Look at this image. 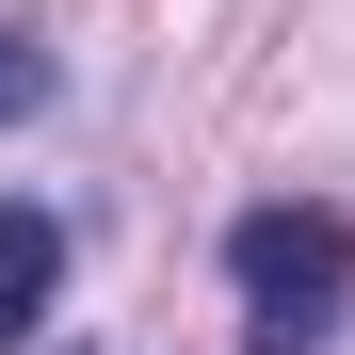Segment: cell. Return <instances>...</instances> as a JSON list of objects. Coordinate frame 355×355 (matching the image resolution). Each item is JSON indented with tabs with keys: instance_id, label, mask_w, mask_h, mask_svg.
I'll return each mask as SVG.
<instances>
[{
	"instance_id": "cell-1",
	"label": "cell",
	"mask_w": 355,
	"mask_h": 355,
	"mask_svg": "<svg viewBox=\"0 0 355 355\" xmlns=\"http://www.w3.org/2000/svg\"><path fill=\"white\" fill-rule=\"evenodd\" d=\"M226 291H243L259 355H323L355 307V210H243L226 226Z\"/></svg>"
},
{
	"instance_id": "cell-2",
	"label": "cell",
	"mask_w": 355,
	"mask_h": 355,
	"mask_svg": "<svg viewBox=\"0 0 355 355\" xmlns=\"http://www.w3.org/2000/svg\"><path fill=\"white\" fill-rule=\"evenodd\" d=\"M49 291H65V210L0 194V355H17V339L49 323Z\"/></svg>"
},
{
	"instance_id": "cell-3",
	"label": "cell",
	"mask_w": 355,
	"mask_h": 355,
	"mask_svg": "<svg viewBox=\"0 0 355 355\" xmlns=\"http://www.w3.org/2000/svg\"><path fill=\"white\" fill-rule=\"evenodd\" d=\"M17 113H49V49H17V33H0V130H17Z\"/></svg>"
}]
</instances>
